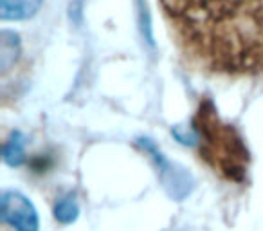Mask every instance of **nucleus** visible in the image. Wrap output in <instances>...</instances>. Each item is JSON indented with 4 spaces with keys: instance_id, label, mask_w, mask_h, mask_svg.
Masks as SVG:
<instances>
[{
    "instance_id": "obj_3",
    "label": "nucleus",
    "mask_w": 263,
    "mask_h": 231,
    "mask_svg": "<svg viewBox=\"0 0 263 231\" xmlns=\"http://www.w3.org/2000/svg\"><path fill=\"white\" fill-rule=\"evenodd\" d=\"M137 145H139L141 150L150 155V159L155 163L157 172H159V179H161L162 186L168 191L170 197L177 199V201L186 199L195 186V181H193V177H191V173L187 172L186 168H182V166L168 161V159L164 157V154L155 147V143L152 139L143 137V139L137 141Z\"/></svg>"
},
{
    "instance_id": "obj_5",
    "label": "nucleus",
    "mask_w": 263,
    "mask_h": 231,
    "mask_svg": "<svg viewBox=\"0 0 263 231\" xmlns=\"http://www.w3.org/2000/svg\"><path fill=\"white\" fill-rule=\"evenodd\" d=\"M44 0H0L2 20H27L40 11Z\"/></svg>"
},
{
    "instance_id": "obj_6",
    "label": "nucleus",
    "mask_w": 263,
    "mask_h": 231,
    "mask_svg": "<svg viewBox=\"0 0 263 231\" xmlns=\"http://www.w3.org/2000/svg\"><path fill=\"white\" fill-rule=\"evenodd\" d=\"M18 52V37L15 33H9V31H2V34H0V69H2V73H6L16 62Z\"/></svg>"
},
{
    "instance_id": "obj_2",
    "label": "nucleus",
    "mask_w": 263,
    "mask_h": 231,
    "mask_svg": "<svg viewBox=\"0 0 263 231\" xmlns=\"http://www.w3.org/2000/svg\"><path fill=\"white\" fill-rule=\"evenodd\" d=\"M197 136L200 139V152L205 161L231 181H241L247 172L249 154L238 132L227 123H222L211 109L200 106L197 116Z\"/></svg>"
},
{
    "instance_id": "obj_4",
    "label": "nucleus",
    "mask_w": 263,
    "mask_h": 231,
    "mask_svg": "<svg viewBox=\"0 0 263 231\" xmlns=\"http://www.w3.org/2000/svg\"><path fill=\"white\" fill-rule=\"evenodd\" d=\"M0 217L15 231H38L40 227L36 208L20 191H4L2 193Z\"/></svg>"
},
{
    "instance_id": "obj_8",
    "label": "nucleus",
    "mask_w": 263,
    "mask_h": 231,
    "mask_svg": "<svg viewBox=\"0 0 263 231\" xmlns=\"http://www.w3.org/2000/svg\"><path fill=\"white\" fill-rule=\"evenodd\" d=\"M78 213H80V208H78V202L74 199V195H65L54 206V217L63 224L74 222L78 219Z\"/></svg>"
},
{
    "instance_id": "obj_7",
    "label": "nucleus",
    "mask_w": 263,
    "mask_h": 231,
    "mask_svg": "<svg viewBox=\"0 0 263 231\" xmlns=\"http://www.w3.org/2000/svg\"><path fill=\"white\" fill-rule=\"evenodd\" d=\"M26 159V139L20 132H13L4 145V161L9 166H20Z\"/></svg>"
},
{
    "instance_id": "obj_1",
    "label": "nucleus",
    "mask_w": 263,
    "mask_h": 231,
    "mask_svg": "<svg viewBox=\"0 0 263 231\" xmlns=\"http://www.w3.org/2000/svg\"><path fill=\"white\" fill-rule=\"evenodd\" d=\"M193 62L227 76L263 73V0H161Z\"/></svg>"
}]
</instances>
